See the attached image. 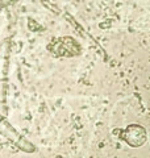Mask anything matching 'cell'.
Segmentation results:
<instances>
[{
	"label": "cell",
	"mask_w": 150,
	"mask_h": 158,
	"mask_svg": "<svg viewBox=\"0 0 150 158\" xmlns=\"http://www.w3.org/2000/svg\"><path fill=\"white\" fill-rule=\"evenodd\" d=\"M0 133H2L3 136H6L8 140H11L13 144H16L19 148H21V149L25 150V152H32L34 149V148L29 144L24 137L20 136L19 133L15 131L2 116H0Z\"/></svg>",
	"instance_id": "6da1fadb"
}]
</instances>
